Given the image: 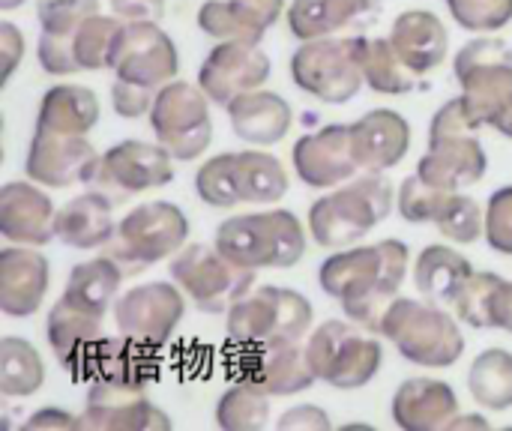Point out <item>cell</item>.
Returning <instances> with one entry per match:
<instances>
[{"instance_id":"6da1fadb","label":"cell","mask_w":512,"mask_h":431,"mask_svg":"<svg viewBox=\"0 0 512 431\" xmlns=\"http://www.w3.org/2000/svg\"><path fill=\"white\" fill-rule=\"evenodd\" d=\"M411 252L402 240H381L372 246L357 249H336L318 273V282L327 297L339 300L342 312L378 333L384 312L396 300L405 273H408Z\"/></svg>"},{"instance_id":"7a4b0ae2","label":"cell","mask_w":512,"mask_h":431,"mask_svg":"<svg viewBox=\"0 0 512 431\" xmlns=\"http://www.w3.org/2000/svg\"><path fill=\"white\" fill-rule=\"evenodd\" d=\"M393 207V183L384 174L369 171L366 177L348 180L309 207L312 240L324 249H348L360 243L372 228H378L393 213Z\"/></svg>"},{"instance_id":"3957f363","label":"cell","mask_w":512,"mask_h":431,"mask_svg":"<svg viewBox=\"0 0 512 431\" xmlns=\"http://www.w3.org/2000/svg\"><path fill=\"white\" fill-rule=\"evenodd\" d=\"M213 243L225 258L249 270H291L306 255V231L282 207L225 219Z\"/></svg>"},{"instance_id":"277c9868","label":"cell","mask_w":512,"mask_h":431,"mask_svg":"<svg viewBox=\"0 0 512 431\" xmlns=\"http://www.w3.org/2000/svg\"><path fill=\"white\" fill-rule=\"evenodd\" d=\"M477 123L468 117L462 96L444 102L429 126V150L417 165V174L444 192H462L477 186L489 171L486 147L477 138Z\"/></svg>"},{"instance_id":"5b68a950","label":"cell","mask_w":512,"mask_h":431,"mask_svg":"<svg viewBox=\"0 0 512 431\" xmlns=\"http://www.w3.org/2000/svg\"><path fill=\"white\" fill-rule=\"evenodd\" d=\"M195 192L204 204L219 210L237 204H276L288 195V174L267 150L219 153L198 168Z\"/></svg>"},{"instance_id":"8992f818","label":"cell","mask_w":512,"mask_h":431,"mask_svg":"<svg viewBox=\"0 0 512 431\" xmlns=\"http://www.w3.org/2000/svg\"><path fill=\"white\" fill-rule=\"evenodd\" d=\"M378 333L390 339L408 363L426 369H450L465 354L459 321L432 300L396 297L384 312Z\"/></svg>"},{"instance_id":"52a82bcc","label":"cell","mask_w":512,"mask_h":431,"mask_svg":"<svg viewBox=\"0 0 512 431\" xmlns=\"http://www.w3.org/2000/svg\"><path fill=\"white\" fill-rule=\"evenodd\" d=\"M315 309L294 291L279 285L252 288L228 312V336L243 348H264L279 342H303L312 330Z\"/></svg>"},{"instance_id":"ba28073f","label":"cell","mask_w":512,"mask_h":431,"mask_svg":"<svg viewBox=\"0 0 512 431\" xmlns=\"http://www.w3.org/2000/svg\"><path fill=\"white\" fill-rule=\"evenodd\" d=\"M189 240V219L171 201H147L129 210L114 240L105 246L108 258L120 264L126 276H138L159 261L177 255Z\"/></svg>"},{"instance_id":"9c48e42d","label":"cell","mask_w":512,"mask_h":431,"mask_svg":"<svg viewBox=\"0 0 512 431\" xmlns=\"http://www.w3.org/2000/svg\"><path fill=\"white\" fill-rule=\"evenodd\" d=\"M366 330V327H363ZM354 321H324L306 342L309 363L318 381L330 384L333 390H363L375 381L384 366L381 342L366 336Z\"/></svg>"},{"instance_id":"30bf717a","label":"cell","mask_w":512,"mask_h":431,"mask_svg":"<svg viewBox=\"0 0 512 431\" xmlns=\"http://www.w3.org/2000/svg\"><path fill=\"white\" fill-rule=\"evenodd\" d=\"M462 102L477 126H495L512 102V48L504 39L477 36L456 54Z\"/></svg>"},{"instance_id":"8fae6325","label":"cell","mask_w":512,"mask_h":431,"mask_svg":"<svg viewBox=\"0 0 512 431\" xmlns=\"http://www.w3.org/2000/svg\"><path fill=\"white\" fill-rule=\"evenodd\" d=\"M171 279L204 315H228L255 288V270L225 258L216 243L183 246L171 261Z\"/></svg>"},{"instance_id":"7c38bea8","label":"cell","mask_w":512,"mask_h":431,"mask_svg":"<svg viewBox=\"0 0 512 431\" xmlns=\"http://www.w3.org/2000/svg\"><path fill=\"white\" fill-rule=\"evenodd\" d=\"M291 78L303 93L324 105L351 102L366 84L360 66V36H324L303 42L291 57Z\"/></svg>"},{"instance_id":"4fadbf2b","label":"cell","mask_w":512,"mask_h":431,"mask_svg":"<svg viewBox=\"0 0 512 431\" xmlns=\"http://www.w3.org/2000/svg\"><path fill=\"white\" fill-rule=\"evenodd\" d=\"M150 126H153L156 141L177 162H192L210 147V138H213L210 96L201 87L174 78L156 93Z\"/></svg>"},{"instance_id":"5bb4252c","label":"cell","mask_w":512,"mask_h":431,"mask_svg":"<svg viewBox=\"0 0 512 431\" xmlns=\"http://www.w3.org/2000/svg\"><path fill=\"white\" fill-rule=\"evenodd\" d=\"M171 162H174V156L162 144H147V141L129 138L102 153L99 174L90 186L105 192L117 204L138 192L168 186L174 180Z\"/></svg>"},{"instance_id":"9a60e30c","label":"cell","mask_w":512,"mask_h":431,"mask_svg":"<svg viewBox=\"0 0 512 431\" xmlns=\"http://www.w3.org/2000/svg\"><path fill=\"white\" fill-rule=\"evenodd\" d=\"M186 300L183 288L174 282H147L138 288H129L117 303H114V321L120 336H129L141 345L162 348L177 324L183 321Z\"/></svg>"},{"instance_id":"2e32d148","label":"cell","mask_w":512,"mask_h":431,"mask_svg":"<svg viewBox=\"0 0 512 431\" xmlns=\"http://www.w3.org/2000/svg\"><path fill=\"white\" fill-rule=\"evenodd\" d=\"M102 165V156L87 141V135H57L36 129L24 171L33 183L48 189H69V186H87L96 180Z\"/></svg>"},{"instance_id":"e0dca14e","label":"cell","mask_w":512,"mask_h":431,"mask_svg":"<svg viewBox=\"0 0 512 431\" xmlns=\"http://www.w3.org/2000/svg\"><path fill=\"white\" fill-rule=\"evenodd\" d=\"M180 72V54L174 39L156 21H126L123 39L114 57V75L150 90H162Z\"/></svg>"},{"instance_id":"ac0fdd59","label":"cell","mask_w":512,"mask_h":431,"mask_svg":"<svg viewBox=\"0 0 512 431\" xmlns=\"http://www.w3.org/2000/svg\"><path fill=\"white\" fill-rule=\"evenodd\" d=\"M84 431H168L171 417L159 411L144 390L93 378L81 414Z\"/></svg>"},{"instance_id":"d6986e66","label":"cell","mask_w":512,"mask_h":431,"mask_svg":"<svg viewBox=\"0 0 512 431\" xmlns=\"http://www.w3.org/2000/svg\"><path fill=\"white\" fill-rule=\"evenodd\" d=\"M270 72L273 63L264 54V48H258L255 42L228 39V42H216V48L201 63L198 87L210 96V102L228 108L237 96L264 87Z\"/></svg>"},{"instance_id":"ffe728a7","label":"cell","mask_w":512,"mask_h":431,"mask_svg":"<svg viewBox=\"0 0 512 431\" xmlns=\"http://www.w3.org/2000/svg\"><path fill=\"white\" fill-rule=\"evenodd\" d=\"M351 123H330L294 144V171L312 189H336L357 174Z\"/></svg>"},{"instance_id":"44dd1931","label":"cell","mask_w":512,"mask_h":431,"mask_svg":"<svg viewBox=\"0 0 512 431\" xmlns=\"http://www.w3.org/2000/svg\"><path fill=\"white\" fill-rule=\"evenodd\" d=\"M102 321L105 318H96V315L78 309L66 297H60L48 312V321H45L48 345H51L57 363L78 381L90 378V363L102 342Z\"/></svg>"},{"instance_id":"7402d4cb","label":"cell","mask_w":512,"mask_h":431,"mask_svg":"<svg viewBox=\"0 0 512 431\" xmlns=\"http://www.w3.org/2000/svg\"><path fill=\"white\" fill-rule=\"evenodd\" d=\"M240 372H243V381L255 384L270 399L306 393L318 381L309 363V354L300 342H279V345L255 348L252 354L243 357Z\"/></svg>"},{"instance_id":"603a6c76","label":"cell","mask_w":512,"mask_h":431,"mask_svg":"<svg viewBox=\"0 0 512 431\" xmlns=\"http://www.w3.org/2000/svg\"><path fill=\"white\" fill-rule=\"evenodd\" d=\"M51 282L48 258L30 246H6L0 252V312L9 318H30L39 312Z\"/></svg>"},{"instance_id":"cb8c5ba5","label":"cell","mask_w":512,"mask_h":431,"mask_svg":"<svg viewBox=\"0 0 512 431\" xmlns=\"http://www.w3.org/2000/svg\"><path fill=\"white\" fill-rule=\"evenodd\" d=\"M57 210L51 198L24 180H12L0 189V234L18 246H45L54 234Z\"/></svg>"},{"instance_id":"d4e9b609","label":"cell","mask_w":512,"mask_h":431,"mask_svg":"<svg viewBox=\"0 0 512 431\" xmlns=\"http://www.w3.org/2000/svg\"><path fill=\"white\" fill-rule=\"evenodd\" d=\"M351 141L357 165L375 174L396 168L411 150V126L393 108H375L351 123Z\"/></svg>"},{"instance_id":"484cf974","label":"cell","mask_w":512,"mask_h":431,"mask_svg":"<svg viewBox=\"0 0 512 431\" xmlns=\"http://www.w3.org/2000/svg\"><path fill=\"white\" fill-rule=\"evenodd\" d=\"M285 0H207L198 9V27L216 42H255L282 18Z\"/></svg>"},{"instance_id":"4316f807","label":"cell","mask_w":512,"mask_h":431,"mask_svg":"<svg viewBox=\"0 0 512 431\" xmlns=\"http://www.w3.org/2000/svg\"><path fill=\"white\" fill-rule=\"evenodd\" d=\"M459 396L447 381L408 378L393 396V420L405 431H441L459 417Z\"/></svg>"},{"instance_id":"83f0119b","label":"cell","mask_w":512,"mask_h":431,"mask_svg":"<svg viewBox=\"0 0 512 431\" xmlns=\"http://www.w3.org/2000/svg\"><path fill=\"white\" fill-rule=\"evenodd\" d=\"M381 0H291L288 33L300 42L336 36L351 27H369Z\"/></svg>"},{"instance_id":"f1b7e54d","label":"cell","mask_w":512,"mask_h":431,"mask_svg":"<svg viewBox=\"0 0 512 431\" xmlns=\"http://www.w3.org/2000/svg\"><path fill=\"white\" fill-rule=\"evenodd\" d=\"M54 234L69 249H81V252L105 249L114 240V234H117L114 201L105 192H99V189H90V192L66 201L57 210Z\"/></svg>"},{"instance_id":"f546056e","label":"cell","mask_w":512,"mask_h":431,"mask_svg":"<svg viewBox=\"0 0 512 431\" xmlns=\"http://www.w3.org/2000/svg\"><path fill=\"white\" fill-rule=\"evenodd\" d=\"M228 120L234 135L243 144H255V147H273L279 144L291 123H294V111L288 105V99H282L273 90H249L243 96H237L228 105Z\"/></svg>"},{"instance_id":"4dcf8cb0","label":"cell","mask_w":512,"mask_h":431,"mask_svg":"<svg viewBox=\"0 0 512 431\" xmlns=\"http://www.w3.org/2000/svg\"><path fill=\"white\" fill-rule=\"evenodd\" d=\"M390 42L414 75H426L444 63L450 48V33L435 12L408 9L393 21Z\"/></svg>"},{"instance_id":"1f68e13d","label":"cell","mask_w":512,"mask_h":431,"mask_svg":"<svg viewBox=\"0 0 512 431\" xmlns=\"http://www.w3.org/2000/svg\"><path fill=\"white\" fill-rule=\"evenodd\" d=\"M453 309L456 318L474 330L512 333V282L498 273H474Z\"/></svg>"},{"instance_id":"d6a6232c","label":"cell","mask_w":512,"mask_h":431,"mask_svg":"<svg viewBox=\"0 0 512 431\" xmlns=\"http://www.w3.org/2000/svg\"><path fill=\"white\" fill-rule=\"evenodd\" d=\"M90 378H105V381L144 390L147 384L159 378V354L156 348L141 345L129 336H120V339L102 336L90 363Z\"/></svg>"},{"instance_id":"836d02e7","label":"cell","mask_w":512,"mask_h":431,"mask_svg":"<svg viewBox=\"0 0 512 431\" xmlns=\"http://www.w3.org/2000/svg\"><path fill=\"white\" fill-rule=\"evenodd\" d=\"M99 99L90 87L81 84H57L45 90L36 114V129L57 135H87L99 123Z\"/></svg>"},{"instance_id":"e575fe53","label":"cell","mask_w":512,"mask_h":431,"mask_svg":"<svg viewBox=\"0 0 512 431\" xmlns=\"http://www.w3.org/2000/svg\"><path fill=\"white\" fill-rule=\"evenodd\" d=\"M474 273L477 270L471 267V261L462 252L438 243V246H426L420 252V258L414 264V285L426 300H432L438 306H453Z\"/></svg>"},{"instance_id":"d590c367","label":"cell","mask_w":512,"mask_h":431,"mask_svg":"<svg viewBox=\"0 0 512 431\" xmlns=\"http://www.w3.org/2000/svg\"><path fill=\"white\" fill-rule=\"evenodd\" d=\"M123 270L114 258L102 255V258H90V261H81L78 267H72V273L66 276V288H63V297L69 303H75L78 309L96 315V318H105V312L117 303V291H120V282H123Z\"/></svg>"},{"instance_id":"8d00e7d4","label":"cell","mask_w":512,"mask_h":431,"mask_svg":"<svg viewBox=\"0 0 512 431\" xmlns=\"http://www.w3.org/2000/svg\"><path fill=\"white\" fill-rule=\"evenodd\" d=\"M123 27L126 21L117 15H90L84 18L69 36V48L75 57L78 72H102V69H114V57L123 39Z\"/></svg>"},{"instance_id":"74e56055","label":"cell","mask_w":512,"mask_h":431,"mask_svg":"<svg viewBox=\"0 0 512 431\" xmlns=\"http://www.w3.org/2000/svg\"><path fill=\"white\" fill-rule=\"evenodd\" d=\"M471 399L486 411H510L512 408V351L489 348L477 354L468 369Z\"/></svg>"},{"instance_id":"f35d334b","label":"cell","mask_w":512,"mask_h":431,"mask_svg":"<svg viewBox=\"0 0 512 431\" xmlns=\"http://www.w3.org/2000/svg\"><path fill=\"white\" fill-rule=\"evenodd\" d=\"M360 66H363L366 84L375 93L402 96V93H408L414 87V72L399 57V51L393 48L390 36L387 39L360 36Z\"/></svg>"},{"instance_id":"ab89813d","label":"cell","mask_w":512,"mask_h":431,"mask_svg":"<svg viewBox=\"0 0 512 431\" xmlns=\"http://www.w3.org/2000/svg\"><path fill=\"white\" fill-rule=\"evenodd\" d=\"M45 384V366L39 351L18 336L0 342V393L6 399H27Z\"/></svg>"},{"instance_id":"60d3db41","label":"cell","mask_w":512,"mask_h":431,"mask_svg":"<svg viewBox=\"0 0 512 431\" xmlns=\"http://www.w3.org/2000/svg\"><path fill=\"white\" fill-rule=\"evenodd\" d=\"M270 423V396L240 381L216 402V426L225 431H258Z\"/></svg>"},{"instance_id":"b9f144b4","label":"cell","mask_w":512,"mask_h":431,"mask_svg":"<svg viewBox=\"0 0 512 431\" xmlns=\"http://www.w3.org/2000/svg\"><path fill=\"white\" fill-rule=\"evenodd\" d=\"M447 198H450V192L432 186L420 174H411V177L402 180V186L396 192V207H399V213H402L405 222H411V225H429V222H438Z\"/></svg>"},{"instance_id":"7bdbcfd3","label":"cell","mask_w":512,"mask_h":431,"mask_svg":"<svg viewBox=\"0 0 512 431\" xmlns=\"http://www.w3.org/2000/svg\"><path fill=\"white\" fill-rule=\"evenodd\" d=\"M435 225L453 243H477L480 237H486V210H480L471 195L450 192Z\"/></svg>"},{"instance_id":"ee69618b","label":"cell","mask_w":512,"mask_h":431,"mask_svg":"<svg viewBox=\"0 0 512 431\" xmlns=\"http://www.w3.org/2000/svg\"><path fill=\"white\" fill-rule=\"evenodd\" d=\"M447 9L471 33H495L512 21V0H447Z\"/></svg>"},{"instance_id":"f6af8a7d","label":"cell","mask_w":512,"mask_h":431,"mask_svg":"<svg viewBox=\"0 0 512 431\" xmlns=\"http://www.w3.org/2000/svg\"><path fill=\"white\" fill-rule=\"evenodd\" d=\"M96 12L99 0H36V18L48 36H69L84 18Z\"/></svg>"},{"instance_id":"bcb514c9","label":"cell","mask_w":512,"mask_h":431,"mask_svg":"<svg viewBox=\"0 0 512 431\" xmlns=\"http://www.w3.org/2000/svg\"><path fill=\"white\" fill-rule=\"evenodd\" d=\"M486 243L501 255H512V186L495 189L486 204Z\"/></svg>"},{"instance_id":"7dc6e473","label":"cell","mask_w":512,"mask_h":431,"mask_svg":"<svg viewBox=\"0 0 512 431\" xmlns=\"http://www.w3.org/2000/svg\"><path fill=\"white\" fill-rule=\"evenodd\" d=\"M156 93L159 90H150V87H141V84H132V81H114L111 87V108L126 117V120H138L144 114L153 111V102H156Z\"/></svg>"},{"instance_id":"c3c4849f","label":"cell","mask_w":512,"mask_h":431,"mask_svg":"<svg viewBox=\"0 0 512 431\" xmlns=\"http://www.w3.org/2000/svg\"><path fill=\"white\" fill-rule=\"evenodd\" d=\"M294 429L327 431L330 429V417H327L321 408H315V405H297V408H291V411L279 420V431Z\"/></svg>"},{"instance_id":"681fc988","label":"cell","mask_w":512,"mask_h":431,"mask_svg":"<svg viewBox=\"0 0 512 431\" xmlns=\"http://www.w3.org/2000/svg\"><path fill=\"white\" fill-rule=\"evenodd\" d=\"M0 54H3V81H9L18 60L24 57V36L12 21H0Z\"/></svg>"},{"instance_id":"f907efd6","label":"cell","mask_w":512,"mask_h":431,"mask_svg":"<svg viewBox=\"0 0 512 431\" xmlns=\"http://www.w3.org/2000/svg\"><path fill=\"white\" fill-rule=\"evenodd\" d=\"M111 12L123 21H159L165 0H111Z\"/></svg>"},{"instance_id":"816d5d0a","label":"cell","mask_w":512,"mask_h":431,"mask_svg":"<svg viewBox=\"0 0 512 431\" xmlns=\"http://www.w3.org/2000/svg\"><path fill=\"white\" fill-rule=\"evenodd\" d=\"M27 431H72L81 429V417L66 414L63 408H39L30 420H24Z\"/></svg>"},{"instance_id":"f5cc1de1","label":"cell","mask_w":512,"mask_h":431,"mask_svg":"<svg viewBox=\"0 0 512 431\" xmlns=\"http://www.w3.org/2000/svg\"><path fill=\"white\" fill-rule=\"evenodd\" d=\"M450 429H489V420L486 417H480V414H471V417H456L453 423H450Z\"/></svg>"},{"instance_id":"db71d44e","label":"cell","mask_w":512,"mask_h":431,"mask_svg":"<svg viewBox=\"0 0 512 431\" xmlns=\"http://www.w3.org/2000/svg\"><path fill=\"white\" fill-rule=\"evenodd\" d=\"M495 132H501V135H507V138H512V102L507 105V111L495 120V126H492Z\"/></svg>"}]
</instances>
